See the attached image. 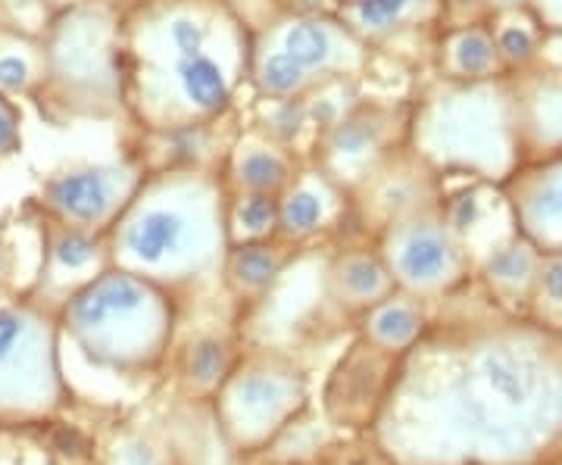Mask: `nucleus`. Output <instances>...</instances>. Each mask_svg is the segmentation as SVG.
<instances>
[{
    "mask_svg": "<svg viewBox=\"0 0 562 465\" xmlns=\"http://www.w3.org/2000/svg\"><path fill=\"white\" fill-rule=\"evenodd\" d=\"M250 25L232 0L122 7V103L135 132H179L238 110Z\"/></svg>",
    "mask_w": 562,
    "mask_h": 465,
    "instance_id": "1",
    "label": "nucleus"
},
{
    "mask_svg": "<svg viewBox=\"0 0 562 465\" xmlns=\"http://www.w3.org/2000/svg\"><path fill=\"white\" fill-rule=\"evenodd\" d=\"M225 197V182L213 169L147 172L106 231L110 263L176 297L222 287V260L228 253Z\"/></svg>",
    "mask_w": 562,
    "mask_h": 465,
    "instance_id": "2",
    "label": "nucleus"
},
{
    "mask_svg": "<svg viewBox=\"0 0 562 465\" xmlns=\"http://www.w3.org/2000/svg\"><path fill=\"white\" fill-rule=\"evenodd\" d=\"M406 144L438 175H469L501 188L522 166L509 79L438 76L409 101Z\"/></svg>",
    "mask_w": 562,
    "mask_h": 465,
    "instance_id": "3",
    "label": "nucleus"
},
{
    "mask_svg": "<svg viewBox=\"0 0 562 465\" xmlns=\"http://www.w3.org/2000/svg\"><path fill=\"white\" fill-rule=\"evenodd\" d=\"M63 341L94 368L150 375L169 360L179 297L128 269L106 265L57 309Z\"/></svg>",
    "mask_w": 562,
    "mask_h": 465,
    "instance_id": "4",
    "label": "nucleus"
},
{
    "mask_svg": "<svg viewBox=\"0 0 562 465\" xmlns=\"http://www.w3.org/2000/svg\"><path fill=\"white\" fill-rule=\"evenodd\" d=\"M41 41L47 76L35 103L50 120H125L122 7L113 0H88L57 10Z\"/></svg>",
    "mask_w": 562,
    "mask_h": 465,
    "instance_id": "5",
    "label": "nucleus"
},
{
    "mask_svg": "<svg viewBox=\"0 0 562 465\" xmlns=\"http://www.w3.org/2000/svg\"><path fill=\"white\" fill-rule=\"evenodd\" d=\"M372 47L338 13L284 10L250 22L247 88L262 101H306L338 81H362Z\"/></svg>",
    "mask_w": 562,
    "mask_h": 465,
    "instance_id": "6",
    "label": "nucleus"
},
{
    "mask_svg": "<svg viewBox=\"0 0 562 465\" xmlns=\"http://www.w3.org/2000/svg\"><path fill=\"white\" fill-rule=\"evenodd\" d=\"M66 394L57 313L32 297L0 304V426L47 422L63 409Z\"/></svg>",
    "mask_w": 562,
    "mask_h": 465,
    "instance_id": "7",
    "label": "nucleus"
},
{
    "mask_svg": "<svg viewBox=\"0 0 562 465\" xmlns=\"http://www.w3.org/2000/svg\"><path fill=\"white\" fill-rule=\"evenodd\" d=\"M306 404V378L301 368L276 353H254L235 363L216 390V419L238 450L272 444Z\"/></svg>",
    "mask_w": 562,
    "mask_h": 465,
    "instance_id": "8",
    "label": "nucleus"
},
{
    "mask_svg": "<svg viewBox=\"0 0 562 465\" xmlns=\"http://www.w3.org/2000/svg\"><path fill=\"white\" fill-rule=\"evenodd\" d=\"M409 135V101L360 98L347 113L313 135L306 160L316 162L347 191L387 160Z\"/></svg>",
    "mask_w": 562,
    "mask_h": 465,
    "instance_id": "9",
    "label": "nucleus"
},
{
    "mask_svg": "<svg viewBox=\"0 0 562 465\" xmlns=\"http://www.w3.org/2000/svg\"><path fill=\"white\" fill-rule=\"evenodd\" d=\"M144 166L132 150L116 160L69 162L54 169L38 188L44 219L106 235L144 182Z\"/></svg>",
    "mask_w": 562,
    "mask_h": 465,
    "instance_id": "10",
    "label": "nucleus"
},
{
    "mask_svg": "<svg viewBox=\"0 0 562 465\" xmlns=\"http://www.w3.org/2000/svg\"><path fill=\"white\" fill-rule=\"evenodd\" d=\"M375 247L403 294H441L462 279L465 253L460 231L443 219L441 206L384 225L375 235Z\"/></svg>",
    "mask_w": 562,
    "mask_h": 465,
    "instance_id": "11",
    "label": "nucleus"
},
{
    "mask_svg": "<svg viewBox=\"0 0 562 465\" xmlns=\"http://www.w3.org/2000/svg\"><path fill=\"white\" fill-rule=\"evenodd\" d=\"M441 201V175L403 144L350 191V223L379 235L384 225L438 209Z\"/></svg>",
    "mask_w": 562,
    "mask_h": 465,
    "instance_id": "12",
    "label": "nucleus"
},
{
    "mask_svg": "<svg viewBox=\"0 0 562 465\" xmlns=\"http://www.w3.org/2000/svg\"><path fill=\"white\" fill-rule=\"evenodd\" d=\"M106 265H113L106 235L41 219V269L29 297L57 313L79 287L101 275Z\"/></svg>",
    "mask_w": 562,
    "mask_h": 465,
    "instance_id": "13",
    "label": "nucleus"
},
{
    "mask_svg": "<svg viewBox=\"0 0 562 465\" xmlns=\"http://www.w3.org/2000/svg\"><path fill=\"white\" fill-rule=\"evenodd\" d=\"M350 223V191L338 184L316 162L303 160L297 175L279 194V231L291 247H310Z\"/></svg>",
    "mask_w": 562,
    "mask_h": 465,
    "instance_id": "14",
    "label": "nucleus"
},
{
    "mask_svg": "<svg viewBox=\"0 0 562 465\" xmlns=\"http://www.w3.org/2000/svg\"><path fill=\"white\" fill-rule=\"evenodd\" d=\"M516 110L522 162L543 160L562 150V66H528L506 72Z\"/></svg>",
    "mask_w": 562,
    "mask_h": 465,
    "instance_id": "15",
    "label": "nucleus"
},
{
    "mask_svg": "<svg viewBox=\"0 0 562 465\" xmlns=\"http://www.w3.org/2000/svg\"><path fill=\"white\" fill-rule=\"evenodd\" d=\"M513 219L535 247L562 250V150L543 160L522 162L501 184Z\"/></svg>",
    "mask_w": 562,
    "mask_h": 465,
    "instance_id": "16",
    "label": "nucleus"
},
{
    "mask_svg": "<svg viewBox=\"0 0 562 465\" xmlns=\"http://www.w3.org/2000/svg\"><path fill=\"white\" fill-rule=\"evenodd\" d=\"M306 160V154L297 147L272 141L254 128L250 122H241L235 141L225 154L220 175L225 191H244V194H269L279 197L288 182L297 175V169Z\"/></svg>",
    "mask_w": 562,
    "mask_h": 465,
    "instance_id": "17",
    "label": "nucleus"
},
{
    "mask_svg": "<svg viewBox=\"0 0 562 465\" xmlns=\"http://www.w3.org/2000/svg\"><path fill=\"white\" fill-rule=\"evenodd\" d=\"M394 291L397 284L379 247H344L325 265V297L350 316H360Z\"/></svg>",
    "mask_w": 562,
    "mask_h": 465,
    "instance_id": "18",
    "label": "nucleus"
},
{
    "mask_svg": "<svg viewBox=\"0 0 562 465\" xmlns=\"http://www.w3.org/2000/svg\"><path fill=\"white\" fill-rule=\"evenodd\" d=\"M335 13L375 50L387 41L435 29L447 13V0H344Z\"/></svg>",
    "mask_w": 562,
    "mask_h": 465,
    "instance_id": "19",
    "label": "nucleus"
},
{
    "mask_svg": "<svg viewBox=\"0 0 562 465\" xmlns=\"http://www.w3.org/2000/svg\"><path fill=\"white\" fill-rule=\"evenodd\" d=\"M297 257V247L281 238L250 243H228V253L222 260V291L241 304L266 300Z\"/></svg>",
    "mask_w": 562,
    "mask_h": 465,
    "instance_id": "20",
    "label": "nucleus"
},
{
    "mask_svg": "<svg viewBox=\"0 0 562 465\" xmlns=\"http://www.w3.org/2000/svg\"><path fill=\"white\" fill-rule=\"evenodd\" d=\"M438 76L453 81H484L506 76L487 22H462L441 32Z\"/></svg>",
    "mask_w": 562,
    "mask_h": 465,
    "instance_id": "21",
    "label": "nucleus"
},
{
    "mask_svg": "<svg viewBox=\"0 0 562 465\" xmlns=\"http://www.w3.org/2000/svg\"><path fill=\"white\" fill-rule=\"evenodd\" d=\"M360 319V334L379 353H409L425 331V316L413 294L394 291L375 306H369Z\"/></svg>",
    "mask_w": 562,
    "mask_h": 465,
    "instance_id": "22",
    "label": "nucleus"
},
{
    "mask_svg": "<svg viewBox=\"0 0 562 465\" xmlns=\"http://www.w3.org/2000/svg\"><path fill=\"white\" fill-rule=\"evenodd\" d=\"M47 76L41 35L0 22V94L10 101H35Z\"/></svg>",
    "mask_w": 562,
    "mask_h": 465,
    "instance_id": "23",
    "label": "nucleus"
},
{
    "mask_svg": "<svg viewBox=\"0 0 562 465\" xmlns=\"http://www.w3.org/2000/svg\"><path fill=\"white\" fill-rule=\"evenodd\" d=\"M235 363H238L235 344L220 331H206L198 334L181 353V382L194 394H216Z\"/></svg>",
    "mask_w": 562,
    "mask_h": 465,
    "instance_id": "24",
    "label": "nucleus"
},
{
    "mask_svg": "<svg viewBox=\"0 0 562 465\" xmlns=\"http://www.w3.org/2000/svg\"><path fill=\"white\" fill-rule=\"evenodd\" d=\"M491 32H494V44H497V54H501L506 72H522V69L541 60L547 32L528 7L497 13Z\"/></svg>",
    "mask_w": 562,
    "mask_h": 465,
    "instance_id": "25",
    "label": "nucleus"
},
{
    "mask_svg": "<svg viewBox=\"0 0 562 465\" xmlns=\"http://www.w3.org/2000/svg\"><path fill=\"white\" fill-rule=\"evenodd\" d=\"M225 228H228V243L276 238V231H279V197L228 191V197H225Z\"/></svg>",
    "mask_w": 562,
    "mask_h": 465,
    "instance_id": "26",
    "label": "nucleus"
},
{
    "mask_svg": "<svg viewBox=\"0 0 562 465\" xmlns=\"http://www.w3.org/2000/svg\"><path fill=\"white\" fill-rule=\"evenodd\" d=\"M247 122L254 128H260L262 135H269L272 141L297 147V150H303V135H310V141H313V120H310L306 101H262V98H254V116Z\"/></svg>",
    "mask_w": 562,
    "mask_h": 465,
    "instance_id": "27",
    "label": "nucleus"
},
{
    "mask_svg": "<svg viewBox=\"0 0 562 465\" xmlns=\"http://www.w3.org/2000/svg\"><path fill=\"white\" fill-rule=\"evenodd\" d=\"M541 269V260L535 253V243L528 241L525 235H519L516 241L503 243L491 253L487 260V275L497 284H509V287H522L528 284Z\"/></svg>",
    "mask_w": 562,
    "mask_h": 465,
    "instance_id": "28",
    "label": "nucleus"
},
{
    "mask_svg": "<svg viewBox=\"0 0 562 465\" xmlns=\"http://www.w3.org/2000/svg\"><path fill=\"white\" fill-rule=\"evenodd\" d=\"M0 10H3L0 22L22 29V32H32V35H41L54 16L47 0H0Z\"/></svg>",
    "mask_w": 562,
    "mask_h": 465,
    "instance_id": "29",
    "label": "nucleus"
},
{
    "mask_svg": "<svg viewBox=\"0 0 562 465\" xmlns=\"http://www.w3.org/2000/svg\"><path fill=\"white\" fill-rule=\"evenodd\" d=\"M106 465H169L160 456L157 446H150L144 438H135V434H125L122 441L113 444L110 450V463Z\"/></svg>",
    "mask_w": 562,
    "mask_h": 465,
    "instance_id": "30",
    "label": "nucleus"
},
{
    "mask_svg": "<svg viewBox=\"0 0 562 465\" xmlns=\"http://www.w3.org/2000/svg\"><path fill=\"white\" fill-rule=\"evenodd\" d=\"M22 150V110L20 103L0 94V162Z\"/></svg>",
    "mask_w": 562,
    "mask_h": 465,
    "instance_id": "31",
    "label": "nucleus"
},
{
    "mask_svg": "<svg viewBox=\"0 0 562 465\" xmlns=\"http://www.w3.org/2000/svg\"><path fill=\"white\" fill-rule=\"evenodd\" d=\"M528 10L538 16L547 35H560L562 38V0H531Z\"/></svg>",
    "mask_w": 562,
    "mask_h": 465,
    "instance_id": "32",
    "label": "nucleus"
},
{
    "mask_svg": "<svg viewBox=\"0 0 562 465\" xmlns=\"http://www.w3.org/2000/svg\"><path fill=\"white\" fill-rule=\"evenodd\" d=\"M538 275H541L543 291H547V297L550 300H557L562 304V257H553L550 263H543L538 269Z\"/></svg>",
    "mask_w": 562,
    "mask_h": 465,
    "instance_id": "33",
    "label": "nucleus"
},
{
    "mask_svg": "<svg viewBox=\"0 0 562 465\" xmlns=\"http://www.w3.org/2000/svg\"><path fill=\"white\" fill-rule=\"evenodd\" d=\"M284 10H303V13H335L338 0H279Z\"/></svg>",
    "mask_w": 562,
    "mask_h": 465,
    "instance_id": "34",
    "label": "nucleus"
},
{
    "mask_svg": "<svg viewBox=\"0 0 562 465\" xmlns=\"http://www.w3.org/2000/svg\"><path fill=\"white\" fill-rule=\"evenodd\" d=\"M531 0H484V7L497 16V13H509V10H525Z\"/></svg>",
    "mask_w": 562,
    "mask_h": 465,
    "instance_id": "35",
    "label": "nucleus"
},
{
    "mask_svg": "<svg viewBox=\"0 0 562 465\" xmlns=\"http://www.w3.org/2000/svg\"><path fill=\"white\" fill-rule=\"evenodd\" d=\"M50 3V10L57 13V10H66V7H79V3H88V0H47Z\"/></svg>",
    "mask_w": 562,
    "mask_h": 465,
    "instance_id": "36",
    "label": "nucleus"
},
{
    "mask_svg": "<svg viewBox=\"0 0 562 465\" xmlns=\"http://www.w3.org/2000/svg\"><path fill=\"white\" fill-rule=\"evenodd\" d=\"M338 3H344V0H338Z\"/></svg>",
    "mask_w": 562,
    "mask_h": 465,
    "instance_id": "37",
    "label": "nucleus"
}]
</instances>
